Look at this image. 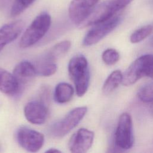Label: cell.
I'll return each mask as SVG.
<instances>
[{
	"label": "cell",
	"instance_id": "obj_1",
	"mask_svg": "<svg viewBox=\"0 0 153 153\" xmlns=\"http://www.w3.org/2000/svg\"><path fill=\"white\" fill-rule=\"evenodd\" d=\"M68 68L77 96H84L88 90L90 82V71L87 59L82 54L76 55L69 60Z\"/></svg>",
	"mask_w": 153,
	"mask_h": 153
},
{
	"label": "cell",
	"instance_id": "obj_2",
	"mask_svg": "<svg viewBox=\"0 0 153 153\" xmlns=\"http://www.w3.org/2000/svg\"><path fill=\"white\" fill-rule=\"evenodd\" d=\"M133 0H106L96 5L88 17L79 26L84 27L106 21L128 5Z\"/></svg>",
	"mask_w": 153,
	"mask_h": 153
},
{
	"label": "cell",
	"instance_id": "obj_3",
	"mask_svg": "<svg viewBox=\"0 0 153 153\" xmlns=\"http://www.w3.org/2000/svg\"><path fill=\"white\" fill-rule=\"evenodd\" d=\"M145 76L153 79V54L142 55L132 62L123 74L121 84L131 85Z\"/></svg>",
	"mask_w": 153,
	"mask_h": 153
},
{
	"label": "cell",
	"instance_id": "obj_4",
	"mask_svg": "<svg viewBox=\"0 0 153 153\" xmlns=\"http://www.w3.org/2000/svg\"><path fill=\"white\" fill-rule=\"evenodd\" d=\"M51 22V16L47 13L37 16L22 35L19 41L20 47L28 48L38 42L48 30Z\"/></svg>",
	"mask_w": 153,
	"mask_h": 153
},
{
	"label": "cell",
	"instance_id": "obj_5",
	"mask_svg": "<svg viewBox=\"0 0 153 153\" xmlns=\"http://www.w3.org/2000/svg\"><path fill=\"white\" fill-rule=\"evenodd\" d=\"M87 112V108L86 106H80L73 109L65 117L51 126L50 133L54 137H63L78 125Z\"/></svg>",
	"mask_w": 153,
	"mask_h": 153
},
{
	"label": "cell",
	"instance_id": "obj_6",
	"mask_svg": "<svg viewBox=\"0 0 153 153\" xmlns=\"http://www.w3.org/2000/svg\"><path fill=\"white\" fill-rule=\"evenodd\" d=\"M114 143L116 148L121 151L130 149L134 143L133 121L130 115L123 113L118 122L115 132Z\"/></svg>",
	"mask_w": 153,
	"mask_h": 153
},
{
	"label": "cell",
	"instance_id": "obj_7",
	"mask_svg": "<svg viewBox=\"0 0 153 153\" xmlns=\"http://www.w3.org/2000/svg\"><path fill=\"white\" fill-rule=\"evenodd\" d=\"M121 20V17L115 15L106 21L93 25L92 28L88 31L83 39V45L91 46L97 43L114 30Z\"/></svg>",
	"mask_w": 153,
	"mask_h": 153
},
{
	"label": "cell",
	"instance_id": "obj_8",
	"mask_svg": "<svg viewBox=\"0 0 153 153\" xmlns=\"http://www.w3.org/2000/svg\"><path fill=\"white\" fill-rule=\"evenodd\" d=\"M16 138L22 148L32 152L38 151L44 143V136L41 133L26 126L17 130Z\"/></svg>",
	"mask_w": 153,
	"mask_h": 153
},
{
	"label": "cell",
	"instance_id": "obj_9",
	"mask_svg": "<svg viewBox=\"0 0 153 153\" xmlns=\"http://www.w3.org/2000/svg\"><path fill=\"white\" fill-rule=\"evenodd\" d=\"M99 0H72L68 9L71 21L80 26L88 17Z\"/></svg>",
	"mask_w": 153,
	"mask_h": 153
},
{
	"label": "cell",
	"instance_id": "obj_10",
	"mask_svg": "<svg viewBox=\"0 0 153 153\" xmlns=\"http://www.w3.org/2000/svg\"><path fill=\"white\" fill-rule=\"evenodd\" d=\"M94 137L93 131L85 128L76 131L68 142L69 151L73 153H84L92 146Z\"/></svg>",
	"mask_w": 153,
	"mask_h": 153
},
{
	"label": "cell",
	"instance_id": "obj_11",
	"mask_svg": "<svg viewBox=\"0 0 153 153\" xmlns=\"http://www.w3.org/2000/svg\"><path fill=\"white\" fill-rule=\"evenodd\" d=\"M48 109L43 100H35L29 102L24 108V115L26 120L33 124H44L48 117Z\"/></svg>",
	"mask_w": 153,
	"mask_h": 153
},
{
	"label": "cell",
	"instance_id": "obj_12",
	"mask_svg": "<svg viewBox=\"0 0 153 153\" xmlns=\"http://www.w3.org/2000/svg\"><path fill=\"white\" fill-rule=\"evenodd\" d=\"M24 26L25 22L17 20L6 23L0 27V51L20 35Z\"/></svg>",
	"mask_w": 153,
	"mask_h": 153
},
{
	"label": "cell",
	"instance_id": "obj_13",
	"mask_svg": "<svg viewBox=\"0 0 153 153\" xmlns=\"http://www.w3.org/2000/svg\"><path fill=\"white\" fill-rule=\"evenodd\" d=\"M21 88L14 75L0 67V91L7 95L14 96L20 91Z\"/></svg>",
	"mask_w": 153,
	"mask_h": 153
},
{
	"label": "cell",
	"instance_id": "obj_14",
	"mask_svg": "<svg viewBox=\"0 0 153 153\" xmlns=\"http://www.w3.org/2000/svg\"><path fill=\"white\" fill-rule=\"evenodd\" d=\"M13 74L22 86L32 80L36 75V71L34 64L29 61L23 60L15 66Z\"/></svg>",
	"mask_w": 153,
	"mask_h": 153
},
{
	"label": "cell",
	"instance_id": "obj_15",
	"mask_svg": "<svg viewBox=\"0 0 153 153\" xmlns=\"http://www.w3.org/2000/svg\"><path fill=\"white\" fill-rule=\"evenodd\" d=\"M71 45V41L68 40L57 43L44 54L40 59L44 61L55 62L57 59L63 57L68 51Z\"/></svg>",
	"mask_w": 153,
	"mask_h": 153
},
{
	"label": "cell",
	"instance_id": "obj_16",
	"mask_svg": "<svg viewBox=\"0 0 153 153\" xmlns=\"http://www.w3.org/2000/svg\"><path fill=\"white\" fill-rule=\"evenodd\" d=\"M74 94V89L73 87L67 82H62L55 87L54 99L58 103H65L72 99Z\"/></svg>",
	"mask_w": 153,
	"mask_h": 153
},
{
	"label": "cell",
	"instance_id": "obj_17",
	"mask_svg": "<svg viewBox=\"0 0 153 153\" xmlns=\"http://www.w3.org/2000/svg\"><path fill=\"white\" fill-rule=\"evenodd\" d=\"M122 79L123 74L120 70H115L112 72L103 85L102 91L103 94L108 95L111 93L122 82Z\"/></svg>",
	"mask_w": 153,
	"mask_h": 153
},
{
	"label": "cell",
	"instance_id": "obj_18",
	"mask_svg": "<svg viewBox=\"0 0 153 153\" xmlns=\"http://www.w3.org/2000/svg\"><path fill=\"white\" fill-rule=\"evenodd\" d=\"M36 75L49 76L56 73L57 69V66L55 62H47L39 59L35 65Z\"/></svg>",
	"mask_w": 153,
	"mask_h": 153
},
{
	"label": "cell",
	"instance_id": "obj_19",
	"mask_svg": "<svg viewBox=\"0 0 153 153\" xmlns=\"http://www.w3.org/2000/svg\"><path fill=\"white\" fill-rule=\"evenodd\" d=\"M153 27L151 25L143 26L134 31L130 36L131 43H138L145 39L152 32Z\"/></svg>",
	"mask_w": 153,
	"mask_h": 153
},
{
	"label": "cell",
	"instance_id": "obj_20",
	"mask_svg": "<svg viewBox=\"0 0 153 153\" xmlns=\"http://www.w3.org/2000/svg\"><path fill=\"white\" fill-rule=\"evenodd\" d=\"M138 98L144 103L153 102V82H149L142 85L137 91Z\"/></svg>",
	"mask_w": 153,
	"mask_h": 153
},
{
	"label": "cell",
	"instance_id": "obj_21",
	"mask_svg": "<svg viewBox=\"0 0 153 153\" xmlns=\"http://www.w3.org/2000/svg\"><path fill=\"white\" fill-rule=\"evenodd\" d=\"M35 1V0H14L10 10L11 16L16 17L20 15Z\"/></svg>",
	"mask_w": 153,
	"mask_h": 153
},
{
	"label": "cell",
	"instance_id": "obj_22",
	"mask_svg": "<svg viewBox=\"0 0 153 153\" xmlns=\"http://www.w3.org/2000/svg\"><path fill=\"white\" fill-rule=\"evenodd\" d=\"M102 59L105 64L112 65L119 60L120 54L114 48H108L103 52Z\"/></svg>",
	"mask_w": 153,
	"mask_h": 153
},
{
	"label": "cell",
	"instance_id": "obj_23",
	"mask_svg": "<svg viewBox=\"0 0 153 153\" xmlns=\"http://www.w3.org/2000/svg\"><path fill=\"white\" fill-rule=\"evenodd\" d=\"M45 152H60L61 151L60 150L56 149V148H50L48 150H47Z\"/></svg>",
	"mask_w": 153,
	"mask_h": 153
},
{
	"label": "cell",
	"instance_id": "obj_24",
	"mask_svg": "<svg viewBox=\"0 0 153 153\" xmlns=\"http://www.w3.org/2000/svg\"><path fill=\"white\" fill-rule=\"evenodd\" d=\"M150 106H149V109H150V112L151 113V114L153 115V102H152L151 103H150Z\"/></svg>",
	"mask_w": 153,
	"mask_h": 153
},
{
	"label": "cell",
	"instance_id": "obj_25",
	"mask_svg": "<svg viewBox=\"0 0 153 153\" xmlns=\"http://www.w3.org/2000/svg\"><path fill=\"white\" fill-rule=\"evenodd\" d=\"M150 43H151V45L153 47V36L151 38V39H150Z\"/></svg>",
	"mask_w": 153,
	"mask_h": 153
}]
</instances>
